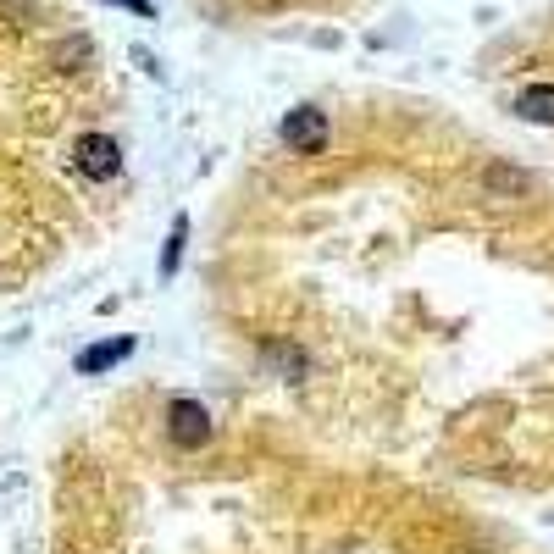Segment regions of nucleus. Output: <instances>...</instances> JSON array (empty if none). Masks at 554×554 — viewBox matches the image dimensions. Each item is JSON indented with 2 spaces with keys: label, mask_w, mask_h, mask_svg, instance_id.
Listing matches in <instances>:
<instances>
[{
  "label": "nucleus",
  "mask_w": 554,
  "mask_h": 554,
  "mask_svg": "<svg viewBox=\"0 0 554 554\" xmlns=\"http://www.w3.org/2000/svg\"><path fill=\"white\" fill-rule=\"evenodd\" d=\"M277 139L294 150V156H322L327 139H333V128H327V111L316 106H294L289 117L277 122Z\"/></svg>",
  "instance_id": "f257e3e1"
},
{
  "label": "nucleus",
  "mask_w": 554,
  "mask_h": 554,
  "mask_svg": "<svg viewBox=\"0 0 554 554\" xmlns=\"http://www.w3.org/2000/svg\"><path fill=\"white\" fill-rule=\"evenodd\" d=\"M167 438L172 449H205L217 438V422H211V410L200 399H172L167 405Z\"/></svg>",
  "instance_id": "f03ea898"
},
{
  "label": "nucleus",
  "mask_w": 554,
  "mask_h": 554,
  "mask_svg": "<svg viewBox=\"0 0 554 554\" xmlns=\"http://www.w3.org/2000/svg\"><path fill=\"white\" fill-rule=\"evenodd\" d=\"M73 167L95 183H111L122 172V145L111 133H78L73 139Z\"/></svg>",
  "instance_id": "7ed1b4c3"
},
{
  "label": "nucleus",
  "mask_w": 554,
  "mask_h": 554,
  "mask_svg": "<svg viewBox=\"0 0 554 554\" xmlns=\"http://www.w3.org/2000/svg\"><path fill=\"white\" fill-rule=\"evenodd\" d=\"M133 355V338H106V344H89V350H78V372L84 377H95V372H106V366H117V361H128Z\"/></svg>",
  "instance_id": "20e7f679"
},
{
  "label": "nucleus",
  "mask_w": 554,
  "mask_h": 554,
  "mask_svg": "<svg viewBox=\"0 0 554 554\" xmlns=\"http://www.w3.org/2000/svg\"><path fill=\"white\" fill-rule=\"evenodd\" d=\"M516 117L538 122V128H554V84H527L516 95Z\"/></svg>",
  "instance_id": "39448f33"
},
{
  "label": "nucleus",
  "mask_w": 554,
  "mask_h": 554,
  "mask_svg": "<svg viewBox=\"0 0 554 554\" xmlns=\"http://www.w3.org/2000/svg\"><path fill=\"white\" fill-rule=\"evenodd\" d=\"M183 244H189V217H172V233H167V250H161V277H178L183 266Z\"/></svg>",
  "instance_id": "423d86ee"
},
{
  "label": "nucleus",
  "mask_w": 554,
  "mask_h": 554,
  "mask_svg": "<svg viewBox=\"0 0 554 554\" xmlns=\"http://www.w3.org/2000/svg\"><path fill=\"white\" fill-rule=\"evenodd\" d=\"M266 361H272L277 372H294V377L305 372V355L294 350V344H272V350H266Z\"/></svg>",
  "instance_id": "0eeeda50"
},
{
  "label": "nucleus",
  "mask_w": 554,
  "mask_h": 554,
  "mask_svg": "<svg viewBox=\"0 0 554 554\" xmlns=\"http://www.w3.org/2000/svg\"><path fill=\"white\" fill-rule=\"evenodd\" d=\"M488 189L516 194V189H527V172H516V167H488Z\"/></svg>",
  "instance_id": "6e6552de"
}]
</instances>
